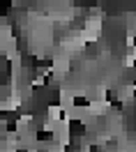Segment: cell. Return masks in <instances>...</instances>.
Wrapping results in <instances>:
<instances>
[{
    "label": "cell",
    "instance_id": "1",
    "mask_svg": "<svg viewBox=\"0 0 136 152\" xmlns=\"http://www.w3.org/2000/svg\"><path fill=\"white\" fill-rule=\"evenodd\" d=\"M62 115L65 113H62V108H60L58 104H53V106L49 104V108H46V120H62Z\"/></svg>",
    "mask_w": 136,
    "mask_h": 152
}]
</instances>
